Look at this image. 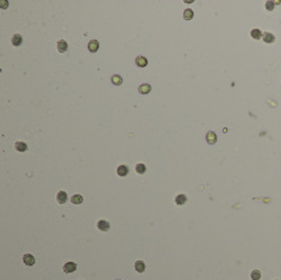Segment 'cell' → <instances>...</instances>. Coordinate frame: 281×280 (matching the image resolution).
I'll list each match as a JSON object with an SVG mask.
<instances>
[{
	"label": "cell",
	"instance_id": "1",
	"mask_svg": "<svg viewBox=\"0 0 281 280\" xmlns=\"http://www.w3.org/2000/svg\"><path fill=\"white\" fill-rule=\"evenodd\" d=\"M76 268H77V264L75 263V262H72V261L67 262V263L63 265V271H64V273H67V274L73 273L74 271H76Z\"/></svg>",
	"mask_w": 281,
	"mask_h": 280
},
{
	"label": "cell",
	"instance_id": "2",
	"mask_svg": "<svg viewBox=\"0 0 281 280\" xmlns=\"http://www.w3.org/2000/svg\"><path fill=\"white\" fill-rule=\"evenodd\" d=\"M97 228L102 232H107L110 230V223L105 220H99L97 223Z\"/></svg>",
	"mask_w": 281,
	"mask_h": 280
},
{
	"label": "cell",
	"instance_id": "3",
	"mask_svg": "<svg viewBox=\"0 0 281 280\" xmlns=\"http://www.w3.org/2000/svg\"><path fill=\"white\" fill-rule=\"evenodd\" d=\"M22 259H23V262L26 265H29V266H32L35 263V258H34V256L31 255V254H24Z\"/></svg>",
	"mask_w": 281,
	"mask_h": 280
},
{
	"label": "cell",
	"instance_id": "4",
	"mask_svg": "<svg viewBox=\"0 0 281 280\" xmlns=\"http://www.w3.org/2000/svg\"><path fill=\"white\" fill-rule=\"evenodd\" d=\"M88 47H89V51L91 53H96L99 49V42L97 40H91L89 42Z\"/></svg>",
	"mask_w": 281,
	"mask_h": 280
},
{
	"label": "cell",
	"instance_id": "5",
	"mask_svg": "<svg viewBox=\"0 0 281 280\" xmlns=\"http://www.w3.org/2000/svg\"><path fill=\"white\" fill-rule=\"evenodd\" d=\"M151 89H152V86L149 84V83H143V84H141V85H139V87H138V91H139V93L140 94H149V93L151 92Z\"/></svg>",
	"mask_w": 281,
	"mask_h": 280
},
{
	"label": "cell",
	"instance_id": "6",
	"mask_svg": "<svg viewBox=\"0 0 281 280\" xmlns=\"http://www.w3.org/2000/svg\"><path fill=\"white\" fill-rule=\"evenodd\" d=\"M136 64L139 66V68H144L147 65V59L143 56H138L136 58Z\"/></svg>",
	"mask_w": 281,
	"mask_h": 280
},
{
	"label": "cell",
	"instance_id": "7",
	"mask_svg": "<svg viewBox=\"0 0 281 280\" xmlns=\"http://www.w3.org/2000/svg\"><path fill=\"white\" fill-rule=\"evenodd\" d=\"M57 49L60 53H64L67 52V42L65 40H59L57 42Z\"/></svg>",
	"mask_w": 281,
	"mask_h": 280
},
{
	"label": "cell",
	"instance_id": "8",
	"mask_svg": "<svg viewBox=\"0 0 281 280\" xmlns=\"http://www.w3.org/2000/svg\"><path fill=\"white\" fill-rule=\"evenodd\" d=\"M206 141L210 143V144H214L215 142L217 141V136H216V134H215L214 132H208V134H206Z\"/></svg>",
	"mask_w": 281,
	"mask_h": 280
},
{
	"label": "cell",
	"instance_id": "9",
	"mask_svg": "<svg viewBox=\"0 0 281 280\" xmlns=\"http://www.w3.org/2000/svg\"><path fill=\"white\" fill-rule=\"evenodd\" d=\"M135 270H136L138 273H143L144 270H145V264H144V262L141 261V260H138V261L135 262Z\"/></svg>",
	"mask_w": 281,
	"mask_h": 280
},
{
	"label": "cell",
	"instance_id": "10",
	"mask_svg": "<svg viewBox=\"0 0 281 280\" xmlns=\"http://www.w3.org/2000/svg\"><path fill=\"white\" fill-rule=\"evenodd\" d=\"M67 200V193L64 191H60L58 192V194H57V201H58L60 204H62V203H64L65 201Z\"/></svg>",
	"mask_w": 281,
	"mask_h": 280
},
{
	"label": "cell",
	"instance_id": "11",
	"mask_svg": "<svg viewBox=\"0 0 281 280\" xmlns=\"http://www.w3.org/2000/svg\"><path fill=\"white\" fill-rule=\"evenodd\" d=\"M22 43V37L21 35L19 34H15L12 37V44L14 46H19Z\"/></svg>",
	"mask_w": 281,
	"mask_h": 280
},
{
	"label": "cell",
	"instance_id": "12",
	"mask_svg": "<svg viewBox=\"0 0 281 280\" xmlns=\"http://www.w3.org/2000/svg\"><path fill=\"white\" fill-rule=\"evenodd\" d=\"M187 198L185 195L179 194V195H177V197L175 198V202L177 203L178 205H182V204H184V203L187 202Z\"/></svg>",
	"mask_w": 281,
	"mask_h": 280
},
{
	"label": "cell",
	"instance_id": "13",
	"mask_svg": "<svg viewBox=\"0 0 281 280\" xmlns=\"http://www.w3.org/2000/svg\"><path fill=\"white\" fill-rule=\"evenodd\" d=\"M117 174L119 176H126L128 174V167L126 165H120L117 169Z\"/></svg>",
	"mask_w": 281,
	"mask_h": 280
},
{
	"label": "cell",
	"instance_id": "14",
	"mask_svg": "<svg viewBox=\"0 0 281 280\" xmlns=\"http://www.w3.org/2000/svg\"><path fill=\"white\" fill-rule=\"evenodd\" d=\"M15 148L19 152H24L28 150V145H26V143H24V142L18 141L15 143Z\"/></svg>",
	"mask_w": 281,
	"mask_h": 280
},
{
	"label": "cell",
	"instance_id": "15",
	"mask_svg": "<svg viewBox=\"0 0 281 280\" xmlns=\"http://www.w3.org/2000/svg\"><path fill=\"white\" fill-rule=\"evenodd\" d=\"M71 201H72V203H74V204H80V203H82L83 197L79 194H75V195H73V197L71 198Z\"/></svg>",
	"mask_w": 281,
	"mask_h": 280
},
{
	"label": "cell",
	"instance_id": "16",
	"mask_svg": "<svg viewBox=\"0 0 281 280\" xmlns=\"http://www.w3.org/2000/svg\"><path fill=\"white\" fill-rule=\"evenodd\" d=\"M111 80H112V83L115 85H120L122 83V77L120 75H113Z\"/></svg>",
	"mask_w": 281,
	"mask_h": 280
},
{
	"label": "cell",
	"instance_id": "17",
	"mask_svg": "<svg viewBox=\"0 0 281 280\" xmlns=\"http://www.w3.org/2000/svg\"><path fill=\"white\" fill-rule=\"evenodd\" d=\"M194 17V12L191 9H187L183 13V18L185 20H191Z\"/></svg>",
	"mask_w": 281,
	"mask_h": 280
},
{
	"label": "cell",
	"instance_id": "18",
	"mask_svg": "<svg viewBox=\"0 0 281 280\" xmlns=\"http://www.w3.org/2000/svg\"><path fill=\"white\" fill-rule=\"evenodd\" d=\"M145 171H147V167H145V165H144L143 163H138L137 165H136V172L138 174L142 175V174L145 173Z\"/></svg>",
	"mask_w": 281,
	"mask_h": 280
},
{
	"label": "cell",
	"instance_id": "19",
	"mask_svg": "<svg viewBox=\"0 0 281 280\" xmlns=\"http://www.w3.org/2000/svg\"><path fill=\"white\" fill-rule=\"evenodd\" d=\"M250 35H252V37H253V38H255V39H258V38L261 37V31L257 30V28H255V30H253V31L250 32Z\"/></svg>",
	"mask_w": 281,
	"mask_h": 280
},
{
	"label": "cell",
	"instance_id": "20",
	"mask_svg": "<svg viewBox=\"0 0 281 280\" xmlns=\"http://www.w3.org/2000/svg\"><path fill=\"white\" fill-rule=\"evenodd\" d=\"M263 39H264V41L267 43H271L274 41V36H273L272 34H269V33H266V34H264V37H263Z\"/></svg>",
	"mask_w": 281,
	"mask_h": 280
},
{
	"label": "cell",
	"instance_id": "21",
	"mask_svg": "<svg viewBox=\"0 0 281 280\" xmlns=\"http://www.w3.org/2000/svg\"><path fill=\"white\" fill-rule=\"evenodd\" d=\"M260 272L259 271H254L252 273V279L253 280H259L260 279Z\"/></svg>",
	"mask_w": 281,
	"mask_h": 280
}]
</instances>
